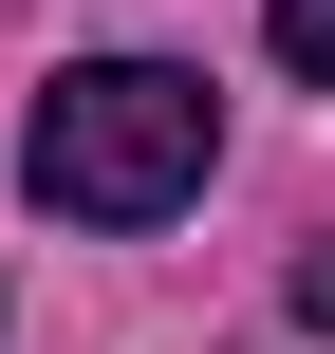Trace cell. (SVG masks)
<instances>
[{
  "mask_svg": "<svg viewBox=\"0 0 335 354\" xmlns=\"http://www.w3.org/2000/svg\"><path fill=\"white\" fill-rule=\"evenodd\" d=\"M298 299H317V317H335V261H317V280H298Z\"/></svg>",
  "mask_w": 335,
  "mask_h": 354,
  "instance_id": "3",
  "label": "cell"
},
{
  "mask_svg": "<svg viewBox=\"0 0 335 354\" xmlns=\"http://www.w3.org/2000/svg\"><path fill=\"white\" fill-rule=\"evenodd\" d=\"M205 149H224V93L186 56H93V75H56L19 112V187L56 224H168L205 187Z\"/></svg>",
  "mask_w": 335,
  "mask_h": 354,
  "instance_id": "1",
  "label": "cell"
},
{
  "mask_svg": "<svg viewBox=\"0 0 335 354\" xmlns=\"http://www.w3.org/2000/svg\"><path fill=\"white\" fill-rule=\"evenodd\" d=\"M261 37H280V75H335V0H280Z\"/></svg>",
  "mask_w": 335,
  "mask_h": 354,
  "instance_id": "2",
  "label": "cell"
}]
</instances>
